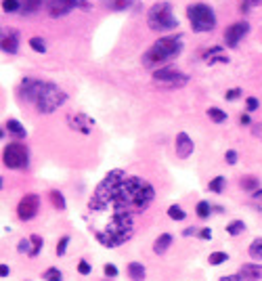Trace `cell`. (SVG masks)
<instances>
[{
  "label": "cell",
  "mask_w": 262,
  "mask_h": 281,
  "mask_svg": "<svg viewBox=\"0 0 262 281\" xmlns=\"http://www.w3.org/2000/svg\"><path fill=\"white\" fill-rule=\"evenodd\" d=\"M101 3L109 11H130L139 7V0H101Z\"/></svg>",
  "instance_id": "e0dca14e"
},
{
  "label": "cell",
  "mask_w": 262,
  "mask_h": 281,
  "mask_svg": "<svg viewBox=\"0 0 262 281\" xmlns=\"http://www.w3.org/2000/svg\"><path fill=\"white\" fill-rule=\"evenodd\" d=\"M221 281H244V279H242V275H239V273H235V275H225V277H221Z\"/></svg>",
  "instance_id": "ee69618b"
},
{
  "label": "cell",
  "mask_w": 262,
  "mask_h": 281,
  "mask_svg": "<svg viewBox=\"0 0 262 281\" xmlns=\"http://www.w3.org/2000/svg\"><path fill=\"white\" fill-rule=\"evenodd\" d=\"M30 240H32V246H34L32 256H38V254H40V250H42V246H45V242H42V237H40V235H32Z\"/></svg>",
  "instance_id": "8d00e7d4"
},
{
  "label": "cell",
  "mask_w": 262,
  "mask_h": 281,
  "mask_svg": "<svg viewBox=\"0 0 262 281\" xmlns=\"http://www.w3.org/2000/svg\"><path fill=\"white\" fill-rule=\"evenodd\" d=\"M74 9H82V11H89L91 5L86 0H49V15L53 19L65 17L68 13H72Z\"/></svg>",
  "instance_id": "9c48e42d"
},
{
  "label": "cell",
  "mask_w": 262,
  "mask_h": 281,
  "mask_svg": "<svg viewBox=\"0 0 262 281\" xmlns=\"http://www.w3.org/2000/svg\"><path fill=\"white\" fill-rule=\"evenodd\" d=\"M49 198H51V202H53V206H55L57 210H65V198H63L61 191L53 189V191L49 193Z\"/></svg>",
  "instance_id": "484cf974"
},
{
  "label": "cell",
  "mask_w": 262,
  "mask_h": 281,
  "mask_svg": "<svg viewBox=\"0 0 262 281\" xmlns=\"http://www.w3.org/2000/svg\"><path fill=\"white\" fill-rule=\"evenodd\" d=\"M65 101H68V93H65L61 86H57L55 82H42V89H40L34 105L40 114H53Z\"/></svg>",
  "instance_id": "277c9868"
},
{
  "label": "cell",
  "mask_w": 262,
  "mask_h": 281,
  "mask_svg": "<svg viewBox=\"0 0 262 281\" xmlns=\"http://www.w3.org/2000/svg\"><path fill=\"white\" fill-rule=\"evenodd\" d=\"M258 5H262V0H242V11H248V9L258 7Z\"/></svg>",
  "instance_id": "60d3db41"
},
{
  "label": "cell",
  "mask_w": 262,
  "mask_h": 281,
  "mask_svg": "<svg viewBox=\"0 0 262 281\" xmlns=\"http://www.w3.org/2000/svg\"><path fill=\"white\" fill-rule=\"evenodd\" d=\"M5 128H7V131H9L15 139H26V137H28V133H26V126L21 124L19 120H13V118H11V120H7V122H5Z\"/></svg>",
  "instance_id": "ac0fdd59"
},
{
  "label": "cell",
  "mask_w": 262,
  "mask_h": 281,
  "mask_svg": "<svg viewBox=\"0 0 262 281\" xmlns=\"http://www.w3.org/2000/svg\"><path fill=\"white\" fill-rule=\"evenodd\" d=\"M227 261H229V254H227V252H212L210 258H208V263H210L212 267H218V265L227 263Z\"/></svg>",
  "instance_id": "83f0119b"
},
{
  "label": "cell",
  "mask_w": 262,
  "mask_h": 281,
  "mask_svg": "<svg viewBox=\"0 0 262 281\" xmlns=\"http://www.w3.org/2000/svg\"><path fill=\"white\" fill-rule=\"evenodd\" d=\"M154 82L160 86V89H168V91H174V89H181V86H185L189 82V76L183 74L181 70L177 68H160L154 72Z\"/></svg>",
  "instance_id": "ba28073f"
},
{
  "label": "cell",
  "mask_w": 262,
  "mask_h": 281,
  "mask_svg": "<svg viewBox=\"0 0 262 281\" xmlns=\"http://www.w3.org/2000/svg\"><path fill=\"white\" fill-rule=\"evenodd\" d=\"M210 210H212V206H210L208 202H200L198 208H195V212H198L200 219H208V216H210Z\"/></svg>",
  "instance_id": "e575fe53"
},
{
  "label": "cell",
  "mask_w": 262,
  "mask_h": 281,
  "mask_svg": "<svg viewBox=\"0 0 262 281\" xmlns=\"http://www.w3.org/2000/svg\"><path fill=\"white\" fill-rule=\"evenodd\" d=\"M252 198H254V200H258V202H262V189H258L256 193H252Z\"/></svg>",
  "instance_id": "681fc988"
},
{
  "label": "cell",
  "mask_w": 262,
  "mask_h": 281,
  "mask_svg": "<svg viewBox=\"0 0 262 281\" xmlns=\"http://www.w3.org/2000/svg\"><path fill=\"white\" fill-rule=\"evenodd\" d=\"M198 233H200V231L195 229V227H187V229L183 231V235H185V237H189V235H198Z\"/></svg>",
  "instance_id": "bcb514c9"
},
{
  "label": "cell",
  "mask_w": 262,
  "mask_h": 281,
  "mask_svg": "<svg viewBox=\"0 0 262 281\" xmlns=\"http://www.w3.org/2000/svg\"><path fill=\"white\" fill-rule=\"evenodd\" d=\"M168 216H170L172 221H185V219H187V212H185L181 206L174 204V206L168 208Z\"/></svg>",
  "instance_id": "4316f807"
},
{
  "label": "cell",
  "mask_w": 262,
  "mask_h": 281,
  "mask_svg": "<svg viewBox=\"0 0 262 281\" xmlns=\"http://www.w3.org/2000/svg\"><path fill=\"white\" fill-rule=\"evenodd\" d=\"M91 271H93L91 263H86V261H80V263H78V273H80V275H91Z\"/></svg>",
  "instance_id": "74e56055"
},
{
  "label": "cell",
  "mask_w": 262,
  "mask_h": 281,
  "mask_svg": "<svg viewBox=\"0 0 262 281\" xmlns=\"http://www.w3.org/2000/svg\"><path fill=\"white\" fill-rule=\"evenodd\" d=\"M170 246H172V235L162 233V235L158 237V240H156V244H154V252H156V254H164Z\"/></svg>",
  "instance_id": "ffe728a7"
},
{
  "label": "cell",
  "mask_w": 262,
  "mask_h": 281,
  "mask_svg": "<svg viewBox=\"0 0 262 281\" xmlns=\"http://www.w3.org/2000/svg\"><path fill=\"white\" fill-rule=\"evenodd\" d=\"M208 116H210L216 124H223V122H227V114H225L223 110H218V107H210V110H208Z\"/></svg>",
  "instance_id": "f1b7e54d"
},
{
  "label": "cell",
  "mask_w": 262,
  "mask_h": 281,
  "mask_svg": "<svg viewBox=\"0 0 262 281\" xmlns=\"http://www.w3.org/2000/svg\"><path fill=\"white\" fill-rule=\"evenodd\" d=\"M244 231H246V223H244V221H233V223H229V225H227V233H229L231 237L242 235Z\"/></svg>",
  "instance_id": "d4e9b609"
},
{
  "label": "cell",
  "mask_w": 262,
  "mask_h": 281,
  "mask_svg": "<svg viewBox=\"0 0 262 281\" xmlns=\"http://www.w3.org/2000/svg\"><path fill=\"white\" fill-rule=\"evenodd\" d=\"M225 160H227V164L235 166V164H237V151H235V149H229L227 154H225Z\"/></svg>",
  "instance_id": "ab89813d"
},
{
  "label": "cell",
  "mask_w": 262,
  "mask_h": 281,
  "mask_svg": "<svg viewBox=\"0 0 262 281\" xmlns=\"http://www.w3.org/2000/svg\"><path fill=\"white\" fill-rule=\"evenodd\" d=\"M30 47H32V51H36V53H47V42L42 40L40 36L30 38Z\"/></svg>",
  "instance_id": "f546056e"
},
{
  "label": "cell",
  "mask_w": 262,
  "mask_h": 281,
  "mask_svg": "<svg viewBox=\"0 0 262 281\" xmlns=\"http://www.w3.org/2000/svg\"><path fill=\"white\" fill-rule=\"evenodd\" d=\"M242 189L250 191V193H256L260 189V179H256V177H244L242 179Z\"/></svg>",
  "instance_id": "603a6c76"
},
{
  "label": "cell",
  "mask_w": 262,
  "mask_h": 281,
  "mask_svg": "<svg viewBox=\"0 0 262 281\" xmlns=\"http://www.w3.org/2000/svg\"><path fill=\"white\" fill-rule=\"evenodd\" d=\"M204 57H206V61L210 63V66H214L216 61H221V63H227V61H229V57H225V55H223V49H221V47H214V49H212V51H208Z\"/></svg>",
  "instance_id": "44dd1931"
},
{
  "label": "cell",
  "mask_w": 262,
  "mask_h": 281,
  "mask_svg": "<svg viewBox=\"0 0 262 281\" xmlns=\"http://www.w3.org/2000/svg\"><path fill=\"white\" fill-rule=\"evenodd\" d=\"M193 149H195V145H193L191 137L187 133H179L177 135V156L181 160H187L193 154Z\"/></svg>",
  "instance_id": "9a60e30c"
},
{
  "label": "cell",
  "mask_w": 262,
  "mask_h": 281,
  "mask_svg": "<svg viewBox=\"0 0 262 281\" xmlns=\"http://www.w3.org/2000/svg\"><path fill=\"white\" fill-rule=\"evenodd\" d=\"M183 53V36H164L151 45L143 55V68L147 70H160L166 68V63L177 59Z\"/></svg>",
  "instance_id": "3957f363"
},
{
  "label": "cell",
  "mask_w": 262,
  "mask_h": 281,
  "mask_svg": "<svg viewBox=\"0 0 262 281\" xmlns=\"http://www.w3.org/2000/svg\"><path fill=\"white\" fill-rule=\"evenodd\" d=\"M3 11L5 13H21L19 0H3Z\"/></svg>",
  "instance_id": "d6a6232c"
},
{
  "label": "cell",
  "mask_w": 262,
  "mask_h": 281,
  "mask_svg": "<svg viewBox=\"0 0 262 281\" xmlns=\"http://www.w3.org/2000/svg\"><path fill=\"white\" fill-rule=\"evenodd\" d=\"M248 34H250V24H248V21H237V24H231V26L225 30V42H227V47H231V49L239 47V42H242Z\"/></svg>",
  "instance_id": "8fae6325"
},
{
  "label": "cell",
  "mask_w": 262,
  "mask_h": 281,
  "mask_svg": "<svg viewBox=\"0 0 262 281\" xmlns=\"http://www.w3.org/2000/svg\"><path fill=\"white\" fill-rule=\"evenodd\" d=\"M187 17L193 32H210L216 28V15L210 5L193 3L187 7Z\"/></svg>",
  "instance_id": "8992f818"
},
{
  "label": "cell",
  "mask_w": 262,
  "mask_h": 281,
  "mask_svg": "<svg viewBox=\"0 0 262 281\" xmlns=\"http://www.w3.org/2000/svg\"><path fill=\"white\" fill-rule=\"evenodd\" d=\"M239 122H242L244 126H250V124H252V122H250V116H248V114H242V118H239Z\"/></svg>",
  "instance_id": "7dc6e473"
},
{
  "label": "cell",
  "mask_w": 262,
  "mask_h": 281,
  "mask_svg": "<svg viewBox=\"0 0 262 281\" xmlns=\"http://www.w3.org/2000/svg\"><path fill=\"white\" fill-rule=\"evenodd\" d=\"M156 198V191L141 177H126L124 170L107 172L97 185L89 202L91 214H139L145 212Z\"/></svg>",
  "instance_id": "6da1fadb"
},
{
  "label": "cell",
  "mask_w": 262,
  "mask_h": 281,
  "mask_svg": "<svg viewBox=\"0 0 262 281\" xmlns=\"http://www.w3.org/2000/svg\"><path fill=\"white\" fill-rule=\"evenodd\" d=\"M70 235H63L61 240H59V244H57V256H63L65 252H68V246H70Z\"/></svg>",
  "instance_id": "d590c367"
},
{
  "label": "cell",
  "mask_w": 262,
  "mask_h": 281,
  "mask_svg": "<svg viewBox=\"0 0 262 281\" xmlns=\"http://www.w3.org/2000/svg\"><path fill=\"white\" fill-rule=\"evenodd\" d=\"M239 275H242L244 281H260L262 279V267L260 265H254V263H248L239 269Z\"/></svg>",
  "instance_id": "2e32d148"
},
{
  "label": "cell",
  "mask_w": 262,
  "mask_h": 281,
  "mask_svg": "<svg viewBox=\"0 0 262 281\" xmlns=\"http://www.w3.org/2000/svg\"><path fill=\"white\" fill-rule=\"evenodd\" d=\"M32 250H34V246H32V240L28 237V240H21L19 244H17V252L19 254H28V256H32Z\"/></svg>",
  "instance_id": "836d02e7"
},
{
  "label": "cell",
  "mask_w": 262,
  "mask_h": 281,
  "mask_svg": "<svg viewBox=\"0 0 262 281\" xmlns=\"http://www.w3.org/2000/svg\"><path fill=\"white\" fill-rule=\"evenodd\" d=\"M42 89V80H36V78H24L17 89V95L21 99H26L28 103H36V97Z\"/></svg>",
  "instance_id": "7c38bea8"
},
{
  "label": "cell",
  "mask_w": 262,
  "mask_h": 281,
  "mask_svg": "<svg viewBox=\"0 0 262 281\" xmlns=\"http://www.w3.org/2000/svg\"><path fill=\"white\" fill-rule=\"evenodd\" d=\"M246 107H248V112H256L258 107H260V101L256 97H248L246 99Z\"/></svg>",
  "instance_id": "f35d334b"
},
{
  "label": "cell",
  "mask_w": 262,
  "mask_h": 281,
  "mask_svg": "<svg viewBox=\"0 0 262 281\" xmlns=\"http://www.w3.org/2000/svg\"><path fill=\"white\" fill-rule=\"evenodd\" d=\"M42 3H45V0H19L21 13H24V15H32V13H36L42 7Z\"/></svg>",
  "instance_id": "7402d4cb"
},
{
  "label": "cell",
  "mask_w": 262,
  "mask_h": 281,
  "mask_svg": "<svg viewBox=\"0 0 262 281\" xmlns=\"http://www.w3.org/2000/svg\"><path fill=\"white\" fill-rule=\"evenodd\" d=\"M3 162L11 170H24L30 166V151L24 143H9L3 151Z\"/></svg>",
  "instance_id": "52a82bcc"
},
{
  "label": "cell",
  "mask_w": 262,
  "mask_h": 281,
  "mask_svg": "<svg viewBox=\"0 0 262 281\" xmlns=\"http://www.w3.org/2000/svg\"><path fill=\"white\" fill-rule=\"evenodd\" d=\"M103 271H105V275H107V277H118V269H116L114 265H105V267H103Z\"/></svg>",
  "instance_id": "7bdbcfd3"
},
{
  "label": "cell",
  "mask_w": 262,
  "mask_h": 281,
  "mask_svg": "<svg viewBox=\"0 0 262 281\" xmlns=\"http://www.w3.org/2000/svg\"><path fill=\"white\" fill-rule=\"evenodd\" d=\"M198 237H200V240H212V231L210 229H202L198 233Z\"/></svg>",
  "instance_id": "f6af8a7d"
},
{
  "label": "cell",
  "mask_w": 262,
  "mask_h": 281,
  "mask_svg": "<svg viewBox=\"0 0 262 281\" xmlns=\"http://www.w3.org/2000/svg\"><path fill=\"white\" fill-rule=\"evenodd\" d=\"M225 183H227V179H225V177H216V179H212V181H210L208 189H210V191H214V193H223Z\"/></svg>",
  "instance_id": "4dcf8cb0"
},
{
  "label": "cell",
  "mask_w": 262,
  "mask_h": 281,
  "mask_svg": "<svg viewBox=\"0 0 262 281\" xmlns=\"http://www.w3.org/2000/svg\"><path fill=\"white\" fill-rule=\"evenodd\" d=\"M68 124H70L72 131H76L80 135H91L93 126H95V120L89 118L86 114H70L68 116Z\"/></svg>",
  "instance_id": "4fadbf2b"
},
{
  "label": "cell",
  "mask_w": 262,
  "mask_h": 281,
  "mask_svg": "<svg viewBox=\"0 0 262 281\" xmlns=\"http://www.w3.org/2000/svg\"><path fill=\"white\" fill-rule=\"evenodd\" d=\"M101 214H109V219L93 227V231L105 248H118L133 237L135 233L133 214H112V212H101Z\"/></svg>",
  "instance_id": "7a4b0ae2"
},
{
  "label": "cell",
  "mask_w": 262,
  "mask_h": 281,
  "mask_svg": "<svg viewBox=\"0 0 262 281\" xmlns=\"http://www.w3.org/2000/svg\"><path fill=\"white\" fill-rule=\"evenodd\" d=\"M3 51L7 55H17V51H19V32L17 30H13V28L3 30Z\"/></svg>",
  "instance_id": "5bb4252c"
},
{
  "label": "cell",
  "mask_w": 262,
  "mask_h": 281,
  "mask_svg": "<svg viewBox=\"0 0 262 281\" xmlns=\"http://www.w3.org/2000/svg\"><path fill=\"white\" fill-rule=\"evenodd\" d=\"M248 252H250V256L254 258V261H258V263L262 261V237H256V240L250 244Z\"/></svg>",
  "instance_id": "cb8c5ba5"
},
{
  "label": "cell",
  "mask_w": 262,
  "mask_h": 281,
  "mask_svg": "<svg viewBox=\"0 0 262 281\" xmlns=\"http://www.w3.org/2000/svg\"><path fill=\"white\" fill-rule=\"evenodd\" d=\"M128 275H130V279H133V281H145L147 271H145V267L141 263H130L128 265Z\"/></svg>",
  "instance_id": "d6986e66"
},
{
  "label": "cell",
  "mask_w": 262,
  "mask_h": 281,
  "mask_svg": "<svg viewBox=\"0 0 262 281\" xmlns=\"http://www.w3.org/2000/svg\"><path fill=\"white\" fill-rule=\"evenodd\" d=\"M9 265H3V267H0V275H3V277H9Z\"/></svg>",
  "instance_id": "c3c4849f"
},
{
  "label": "cell",
  "mask_w": 262,
  "mask_h": 281,
  "mask_svg": "<svg viewBox=\"0 0 262 281\" xmlns=\"http://www.w3.org/2000/svg\"><path fill=\"white\" fill-rule=\"evenodd\" d=\"M42 279H47V281H63V275H61L59 269L51 267V269H47L45 273H42Z\"/></svg>",
  "instance_id": "1f68e13d"
},
{
  "label": "cell",
  "mask_w": 262,
  "mask_h": 281,
  "mask_svg": "<svg viewBox=\"0 0 262 281\" xmlns=\"http://www.w3.org/2000/svg\"><path fill=\"white\" fill-rule=\"evenodd\" d=\"M147 24L154 32H170L179 28V19L172 13V5L162 0V3H156L147 13Z\"/></svg>",
  "instance_id": "5b68a950"
},
{
  "label": "cell",
  "mask_w": 262,
  "mask_h": 281,
  "mask_svg": "<svg viewBox=\"0 0 262 281\" xmlns=\"http://www.w3.org/2000/svg\"><path fill=\"white\" fill-rule=\"evenodd\" d=\"M38 210H40V198L36 196V193H28V196H24L17 204L19 221H32L38 214Z\"/></svg>",
  "instance_id": "30bf717a"
},
{
  "label": "cell",
  "mask_w": 262,
  "mask_h": 281,
  "mask_svg": "<svg viewBox=\"0 0 262 281\" xmlns=\"http://www.w3.org/2000/svg\"><path fill=\"white\" fill-rule=\"evenodd\" d=\"M242 97V89H231V91H227V101H235V99H239Z\"/></svg>",
  "instance_id": "b9f144b4"
}]
</instances>
